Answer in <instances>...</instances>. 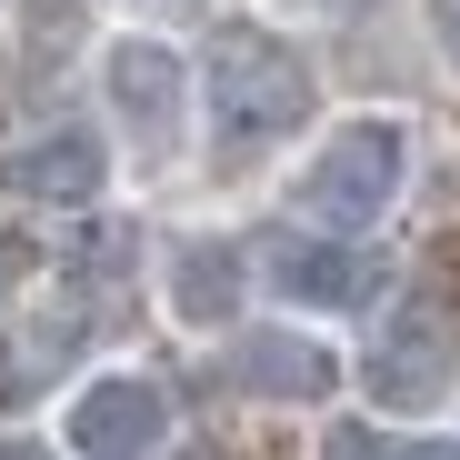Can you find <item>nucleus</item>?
Segmentation results:
<instances>
[{
  "mask_svg": "<svg viewBox=\"0 0 460 460\" xmlns=\"http://www.w3.org/2000/svg\"><path fill=\"white\" fill-rule=\"evenodd\" d=\"M300 120H311V70H300V50L251 31V21H230L210 40V140L220 150H261V140H280Z\"/></svg>",
  "mask_w": 460,
  "mask_h": 460,
  "instance_id": "1",
  "label": "nucleus"
},
{
  "mask_svg": "<svg viewBox=\"0 0 460 460\" xmlns=\"http://www.w3.org/2000/svg\"><path fill=\"white\" fill-rule=\"evenodd\" d=\"M401 161H411L401 120H350V130H331V140H321V161L300 171V210H311V220H331V230H360V220H380V210H391Z\"/></svg>",
  "mask_w": 460,
  "mask_h": 460,
  "instance_id": "2",
  "label": "nucleus"
},
{
  "mask_svg": "<svg viewBox=\"0 0 460 460\" xmlns=\"http://www.w3.org/2000/svg\"><path fill=\"white\" fill-rule=\"evenodd\" d=\"M450 380H460V321L420 290V300H401V321H380V341H370V401L380 411H430Z\"/></svg>",
  "mask_w": 460,
  "mask_h": 460,
  "instance_id": "3",
  "label": "nucleus"
},
{
  "mask_svg": "<svg viewBox=\"0 0 460 460\" xmlns=\"http://www.w3.org/2000/svg\"><path fill=\"white\" fill-rule=\"evenodd\" d=\"M161 440H171L161 380H91V391L70 401V450L81 460H150Z\"/></svg>",
  "mask_w": 460,
  "mask_h": 460,
  "instance_id": "4",
  "label": "nucleus"
},
{
  "mask_svg": "<svg viewBox=\"0 0 460 460\" xmlns=\"http://www.w3.org/2000/svg\"><path fill=\"white\" fill-rule=\"evenodd\" d=\"M111 101L140 130V150H171V130H181V60L161 40H120L111 50Z\"/></svg>",
  "mask_w": 460,
  "mask_h": 460,
  "instance_id": "5",
  "label": "nucleus"
},
{
  "mask_svg": "<svg viewBox=\"0 0 460 460\" xmlns=\"http://www.w3.org/2000/svg\"><path fill=\"white\" fill-rule=\"evenodd\" d=\"M101 171H111V161H101V140H91V130H70V120L40 130V140H21L11 161H0V181H11L21 200H91Z\"/></svg>",
  "mask_w": 460,
  "mask_h": 460,
  "instance_id": "6",
  "label": "nucleus"
},
{
  "mask_svg": "<svg viewBox=\"0 0 460 460\" xmlns=\"http://www.w3.org/2000/svg\"><path fill=\"white\" fill-rule=\"evenodd\" d=\"M241 380H251V401H331V350L321 341H300V331H251L241 341Z\"/></svg>",
  "mask_w": 460,
  "mask_h": 460,
  "instance_id": "7",
  "label": "nucleus"
},
{
  "mask_svg": "<svg viewBox=\"0 0 460 460\" xmlns=\"http://www.w3.org/2000/svg\"><path fill=\"white\" fill-rule=\"evenodd\" d=\"M280 290L311 300V311H350V300H370V251L360 241H290L280 251Z\"/></svg>",
  "mask_w": 460,
  "mask_h": 460,
  "instance_id": "8",
  "label": "nucleus"
},
{
  "mask_svg": "<svg viewBox=\"0 0 460 460\" xmlns=\"http://www.w3.org/2000/svg\"><path fill=\"white\" fill-rule=\"evenodd\" d=\"M171 300H181V321H230L241 311V251L230 241H181Z\"/></svg>",
  "mask_w": 460,
  "mask_h": 460,
  "instance_id": "9",
  "label": "nucleus"
},
{
  "mask_svg": "<svg viewBox=\"0 0 460 460\" xmlns=\"http://www.w3.org/2000/svg\"><path fill=\"white\" fill-rule=\"evenodd\" d=\"M321 460H401V450L380 440L370 420H331V430H321Z\"/></svg>",
  "mask_w": 460,
  "mask_h": 460,
  "instance_id": "10",
  "label": "nucleus"
},
{
  "mask_svg": "<svg viewBox=\"0 0 460 460\" xmlns=\"http://www.w3.org/2000/svg\"><path fill=\"white\" fill-rule=\"evenodd\" d=\"M130 241H140V230H120V220L81 230V270H120V261H130Z\"/></svg>",
  "mask_w": 460,
  "mask_h": 460,
  "instance_id": "11",
  "label": "nucleus"
},
{
  "mask_svg": "<svg viewBox=\"0 0 460 460\" xmlns=\"http://www.w3.org/2000/svg\"><path fill=\"white\" fill-rule=\"evenodd\" d=\"M430 21H440V50L460 60V0H430Z\"/></svg>",
  "mask_w": 460,
  "mask_h": 460,
  "instance_id": "12",
  "label": "nucleus"
},
{
  "mask_svg": "<svg viewBox=\"0 0 460 460\" xmlns=\"http://www.w3.org/2000/svg\"><path fill=\"white\" fill-rule=\"evenodd\" d=\"M0 460H50V450L40 440H0Z\"/></svg>",
  "mask_w": 460,
  "mask_h": 460,
  "instance_id": "13",
  "label": "nucleus"
}]
</instances>
